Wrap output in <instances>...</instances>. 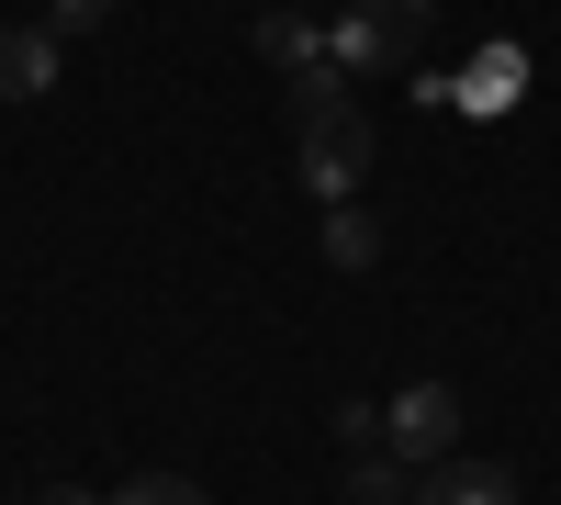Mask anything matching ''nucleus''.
I'll return each instance as SVG.
<instances>
[{
	"label": "nucleus",
	"mask_w": 561,
	"mask_h": 505,
	"mask_svg": "<svg viewBox=\"0 0 561 505\" xmlns=\"http://www.w3.org/2000/svg\"><path fill=\"white\" fill-rule=\"evenodd\" d=\"M370 158H382V135H370L359 102H314V113H293V180H304L314 203H359Z\"/></svg>",
	"instance_id": "f257e3e1"
},
{
	"label": "nucleus",
	"mask_w": 561,
	"mask_h": 505,
	"mask_svg": "<svg viewBox=\"0 0 561 505\" xmlns=\"http://www.w3.org/2000/svg\"><path fill=\"white\" fill-rule=\"evenodd\" d=\"M415 45H427V0H337V23H325V57L348 79L415 68Z\"/></svg>",
	"instance_id": "f03ea898"
},
{
	"label": "nucleus",
	"mask_w": 561,
	"mask_h": 505,
	"mask_svg": "<svg viewBox=\"0 0 561 505\" xmlns=\"http://www.w3.org/2000/svg\"><path fill=\"white\" fill-rule=\"evenodd\" d=\"M460 438H472V404H460V382H404L393 404H382V449H393V461H449V449Z\"/></svg>",
	"instance_id": "7ed1b4c3"
},
{
	"label": "nucleus",
	"mask_w": 561,
	"mask_h": 505,
	"mask_svg": "<svg viewBox=\"0 0 561 505\" xmlns=\"http://www.w3.org/2000/svg\"><path fill=\"white\" fill-rule=\"evenodd\" d=\"M68 68H57V34L45 23H0V102H45Z\"/></svg>",
	"instance_id": "20e7f679"
},
{
	"label": "nucleus",
	"mask_w": 561,
	"mask_h": 505,
	"mask_svg": "<svg viewBox=\"0 0 561 505\" xmlns=\"http://www.w3.org/2000/svg\"><path fill=\"white\" fill-rule=\"evenodd\" d=\"M415 505H517V472H505V461H460V449H449V461L415 483Z\"/></svg>",
	"instance_id": "39448f33"
},
{
	"label": "nucleus",
	"mask_w": 561,
	"mask_h": 505,
	"mask_svg": "<svg viewBox=\"0 0 561 505\" xmlns=\"http://www.w3.org/2000/svg\"><path fill=\"white\" fill-rule=\"evenodd\" d=\"M325 269H370V259H382V214H370V203H325Z\"/></svg>",
	"instance_id": "423d86ee"
},
{
	"label": "nucleus",
	"mask_w": 561,
	"mask_h": 505,
	"mask_svg": "<svg viewBox=\"0 0 561 505\" xmlns=\"http://www.w3.org/2000/svg\"><path fill=\"white\" fill-rule=\"evenodd\" d=\"M259 57H270V68H325V34H314L304 12H270V23H259Z\"/></svg>",
	"instance_id": "0eeeda50"
},
{
	"label": "nucleus",
	"mask_w": 561,
	"mask_h": 505,
	"mask_svg": "<svg viewBox=\"0 0 561 505\" xmlns=\"http://www.w3.org/2000/svg\"><path fill=\"white\" fill-rule=\"evenodd\" d=\"M102 505H214V494H203L192 472H135V483H113Z\"/></svg>",
	"instance_id": "6e6552de"
},
{
	"label": "nucleus",
	"mask_w": 561,
	"mask_h": 505,
	"mask_svg": "<svg viewBox=\"0 0 561 505\" xmlns=\"http://www.w3.org/2000/svg\"><path fill=\"white\" fill-rule=\"evenodd\" d=\"M90 23H113V0H45V34H90Z\"/></svg>",
	"instance_id": "1a4fd4ad"
},
{
	"label": "nucleus",
	"mask_w": 561,
	"mask_h": 505,
	"mask_svg": "<svg viewBox=\"0 0 561 505\" xmlns=\"http://www.w3.org/2000/svg\"><path fill=\"white\" fill-rule=\"evenodd\" d=\"M348 494H359V505H393L404 483H393V461H348Z\"/></svg>",
	"instance_id": "9d476101"
},
{
	"label": "nucleus",
	"mask_w": 561,
	"mask_h": 505,
	"mask_svg": "<svg viewBox=\"0 0 561 505\" xmlns=\"http://www.w3.org/2000/svg\"><path fill=\"white\" fill-rule=\"evenodd\" d=\"M34 505H90V494H68V483H57V494H34Z\"/></svg>",
	"instance_id": "9b49d317"
}]
</instances>
